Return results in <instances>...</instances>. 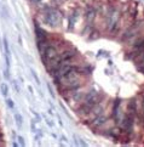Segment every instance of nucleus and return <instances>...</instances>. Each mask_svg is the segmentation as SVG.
Returning <instances> with one entry per match:
<instances>
[{"label":"nucleus","mask_w":144,"mask_h":147,"mask_svg":"<svg viewBox=\"0 0 144 147\" xmlns=\"http://www.w3.org/2000/svg\"><path fill=\"white\" fill-rule=\"evenodd\" d=\"M0 136H1V134H0Z\"/></svg>","instance_id":"nucleus-3"},{"label":"nucleus","mask_w":144,"mask_h":147,"mask_svg":"<svg viewBox=\"0 0 144 147\" xmlns=\"http://www.w3.org/2000/svg\"><path fill=\"white\" fill-rule=\"evenodd\" d=\"M1 92H3V95L4 96H6L7 95V86H6V84H1Z\"/></svg>","instance_id":"nucleus-1"},{"label":"nucleus","mask_w":144,"mask_h":147,"mask_svg":"<svg viewBox=\"0 0 144 147\" xmlns=\"http://www.w3.org/2000/svg\"><path fill=\"white\" fill-rule=\"evenodd\" d=\"M7 105H9V106H10V107H12V102H11V101H10V100H9V101H7Z\"/></svg>","instance_id":"nucleus-2"}]
</instances>
